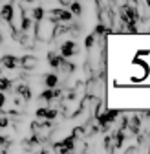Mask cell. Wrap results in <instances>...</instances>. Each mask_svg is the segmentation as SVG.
<instances>
[{
    "label": "cell",
    "instance_id": "7c38bea8",
    "mask_svg": "<svg viewBox=\"0 0 150 154\" xmlns=\"http://www.w3.org/2000/svg\"><path fill=\"white\" fill-rule=\"evenodd\" d=\"M123 141H124V134H123V132H119L117 136H116V145H117V147H121V145H123Z\"/></svg>",
    "mask_w": 150,
    "mask_h": 154
},
{
    "label": "cell",
    "instance_id": "30bf717a",
    "mask_svg": "<svg viewBox=\"0 0 150 154\" xmlns=\"http://www.w3.org/2000/svg\"><path fill=\"white\" fill-rule=\"evenodd\" d=\"M139 127H141V121H139V118H132V125H130V128H132L134 132H137V130H139Z\"/></svg>",
    "mask_w": 150,
    "mask_h": 154
},
{
    "label": "cell",
    "instance_id": "6da1fadb",
    "mask_svg": "<svg viewBox=\"0 0 150 154\" xmlns=\"http://www.w3.org/2000/svg\"><path fill=\"white\" fill-rule=\"evenodd\" d=\"M75 50H77L75 42H73V41H68V42H64V44L61 46V55L66 59V57H71V55L75 53Z\"/></svg>",
    "mask_w": 150,
    "mask_h": 154
},
{
    "label": "cell",
    "instance_id": "ba28073f",
    "mask_svg": "<svg viewBox=\"0 0 150 154\" xmlns=\"http://www.w3.org/2000/svg\"><path fill=\"white\" fill-rule=\"evenodd\" d=\"M42 17H44V9L42 8H35L33 9V18H35V20H40Z\"/></svg>",
    "mask_w": 150,
    "mask_h": 154
},
{
    "label": "cell",
    "instance_id": "5b68a950",
    "mask_svg": "<svg viewBox=\"0 0 150 154\" xmlns=\"http://www.w3.org/2000/svg\"><path fill=\"white\" fill-rule=\"evenodd\" d=\"M57 83H59V77L55 75V73H50V75H46V77H44V85H46L48 88L57 86Z\"/></svg>",
    "mask_w": 150,
    "mask_h": 154
},
{
    "label": "cell",
    "instance_id": "9c48e42d",
    "mask_svg": "<svg viewBox=\"0 0 150 154\" xmlns=\"http://www.w3.org/2000/svg\"><path fill=\"white\" fill-rule=\"evenodd\" d=\"M70 8H71V13H73V15H81V13H82V6L77 4V2H73Z\"/></svg>",
    "mask_w": 150,
    "mask_h": 154
},
{
    "label": "cell",
    "instance_id": "2e32d148",
    "mask_svg": "<svg viewBox=\"0 0 150 154\" xmlns=\"http://www.w3.org/2000/svg\"><path fill=\"white\" fill-rule=\"evenodd\" d=\"M146 4H148V6H150V0H146Z\"/></svg>",
    "mask_w": 150,
    "mask_h": 154
},
{
    "label": "cell",
    "instance_id": "277c9868",
    "mask_svg": "<svg viewBox=\"0 0 150 154\" xmlns=\"http://www.w3.org/2000/svg\"><path fill=\"white\" fill-rule=\"evenodd\" d=\"M13 13H15V9H13V6H9V4H6V6L2 8V11H0L2 18H6L8 22H11V20H13Z\"/></svg>",
    "mask_w": 150,
    "mask_h": 154
},
{
    "label": "cell",
    "instance_id": "5bb4252c",
    "mask_svg": "<svg viewBox=\"0 0 150 154\" xmlns=\"http://www.w3.org/2000/svg\"><path fill=\"white\" fill-rule=\"evenodd\" d=\"M93 42H95V38H93V35H90V37H88V38H86V46H88V48H90V46H92V44H93Z\"/></svg>",
    "mask_w": 150,
    "mask_h": 154
},
{
    "label": "cell",
    "instance_id": "3957f363",
    "mask_svg": "<svg viewBox=\"0 0 150 154\" xmlns=\"http://www.w3.org/2000/svg\"><path fill=\"white\" fill-rule=\"evenodd\" d=\"M2 64H4V68L13 70L18 64V59H16V57H11V55H6V57H2Z\"/></svg>",
    "mask_w": 150,
    "mask_h": 154
},
{
    "label": "cell",
    "instance_id": "8fae6325",
    "mask_svg": "<svg viewBox=\"0 0 150 154\" xmlns=\"http://www.w3.org/2000/svg\"><path fill=\"white\" fill-rule=\"evenodd\" d=\"M53 97H55V95H53V92H51L50 88L42 92V99H46V101H50V99H53Z\"/></svg>",
    "mask_w": 150,
    "mask_h": 154
},
{
    "label": "cell",
    "instance_id": "8992f818",
    "mask_svg": "<svg viewBox=\"0 0 150 154\" xmlns=\"http://www.w3.org/2000/svg\"><path fill=\"white\" fill-rule=\"evenodd\" d=\"M16 94H20L24 99H29V97H31V92H29V88H28V86H24V85H20V86L16 88Z\"/></svg>",
    "mask_w": 150,
    "mask_h": 154
},
{
    "label": "cell",
    "instance_id": "4fadbf2b",
    "mask_svg": "<svg viewBox=\"0 0 150 154\" xmlns=\"http://www.w3.org/2000/svg\"><path fill=\"white\" fill-rule=\"evenodd\" d=\"M9 125V121H8V118H0V128H6Z\"/></svg>",
    "mask_w": 150,
    "mask_h": 154
},
{
    "label": "cell",
    "instance_id": "9a60e30c",
    "mask_svg": "<svg viewBox=\"0 0 150 154\" xmlns=\"http://www.w3.org/2000/svg\"><path fill=\"white\" fill-rule=\"evenodd\" d=\"M4 103H6V95H4L2 92H0V108L4 106Z\"/></svg>",
    "mask_w": 150,
    "mask_h": 154
},
{
    "label": "cell",
    "instance_id": "52a82bcc",
    "mask_svg": "<svg viewBox=\"0 0 150 154\" xmlns=\"http://www.w3.org/2000/svg\"><path fill=\"white\" fill-rule=\"evenodd\" d=\"M9 86H11V81L6 79V77H0V92H2V90H8Z\"/></svg>",
    "mask_w": 150,
    "mask_h": 154
},
{
    "label": "cell",
    "instance_id": "7a4b0ae2",
    "mask_svg": "<svg viewBox=\"0 0 150 154\" xmlns=\"http://www.w3.org/2000/svg\"><path fill=\"white\" fill-rule=\"evenodd\" d=\"M20 64H22L24 68H28V70H35L37 66H39V61H37L35 57H29V55H28V57H24V59L20 61Z\"/></svg>",
    "mask_w": 150,
    "mask_h": 154
},
{
    "label": "cell",
    "instance_id": "e0dca14e",
    "mask_svg": "<svg viewBox=\"0 0 150 154\" xmlns=\"http://www.w3.org/2000/svg\"><path fill=\"white\" fill-rule=\"evenodd\" d=\"M0 72H2V68H0Z\"/></svg>",
    "mask_w": 150,
    "mask_h": 154
}]
</instances>
